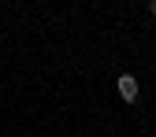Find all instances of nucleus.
I'll use <instances>...</instances> for the list:
<instances>
[{
    "instance_id": "1",
    "label": "nucleus",
    "mask_w": 156,
    "mask_h": 137,
    "mask_svg": "<svg viewBox=\"0 0 156 137\" xmlns=\"http://www.w3.org/2000/svg\"><path fill=\"white\" fill-rule=\"evenodd\" d=\"M115 89H119V96H123L126 104H138V78H134V74H119Z\"/></svg>"
},
{
    "instance_id": "2",
    "label": "nucleus",
    "mask_w": 156,
    "mask_h": 137,
    "mask_svg": "<svg viewBox=\"0 0 156 137\" xmlns=\"http://www.w3.org/2000/svg\"><path fill=\"white\" fill-rule=\"evenodd\" d=\"M149 11H152V15H156V0H152V4H149Z\"/></svg>"
}]
</instances>
